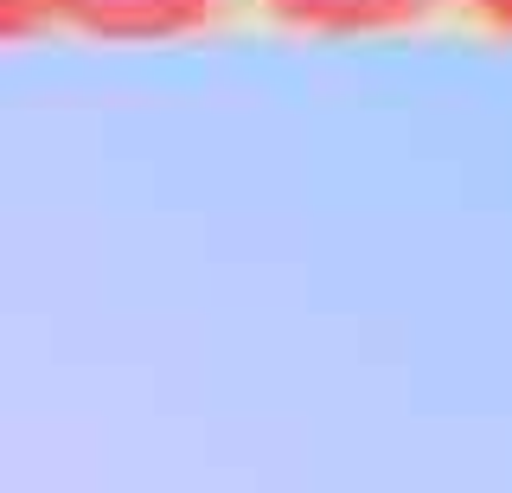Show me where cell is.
<instances>
[{
  "instance_id": "obj_1",
  "label": "cell",
  "mask_w": 512,
  "mask_h": 493,
  "mask_svg": "<svg viewBox=\"0 0 512 493\" xmlns=\"http://www.w3.org/2000/svg\"><path fill=\"white\" fill-rule=\"evenodd\" d=\"M224 0H58V26L103 45H167L218 20Z\"/></svg>"
},
{
  "instance_id": "obj_2",
  "label": "cell",
  "mask_w": 512,
  "mask_h": 493,
  "mask_svg": "<svg viewBox=\"0 0 512 493\" xmlns=\"http://www.w3.org/2000/svg\"><path fill=\"white\" fill-rule=\"evenodd\" d=\"M269 20H282L288 33H314V39H378V33H404L423 26L442 0H263Z\"/></svg>"
},
{
  "instance_id": "obj_3",
  "label": "cell",
  "mask_w": 512,
  "mask_h": 493,
  "mask_svg": "<svg viewBox=\"0 0 512 493\" xmlns=\"http://www.w3.org/2000/svg\"><path fill=\"white\" fill-rule=\"evenodd\" d=\"M58 26V0H0V39H39Z\"/></svg>"
},
{
  "instance_id": "obj_4",
  "label": "cell",
  "mask_w": 512,
  "mask_h": 493,
  "mask_svg": "<svg viewBox=\"0 0 512 493\" xmlns=\"http://www.w3.org/2000/svg\"><path fill=\"white\" fill-rule=\"evenodd\" d=\"M474 7V20L480 26H493V33H506L512 39V0H468Z\"/></svg>"
}]
</instances>
